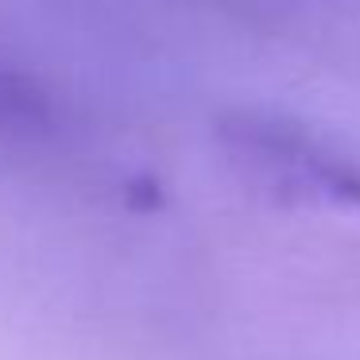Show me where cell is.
Wrapping results in <instances>:
<instances>
[{
	"mask_svg": "<svg viewBox=\"0 0 360 360\" xmlns=\"http://www.w3.org/2000/svg\"><path fill=\"white\" fill-rule=\"evenodd\" d=\"M236 148L264 167L267 179L283 182V186L306 190L318 198H333V202H356L360 205V174L349 163L318 151L310 140H298L287 128H236Z\"/></svg>",
	"mask_w": 360,
	"mask_h": 360,
	"instance_id": "6da1fadb",
	"label": "cell"
}]
</instances>
